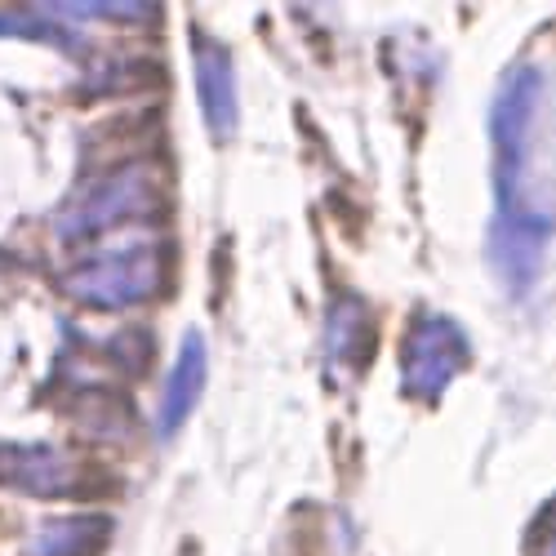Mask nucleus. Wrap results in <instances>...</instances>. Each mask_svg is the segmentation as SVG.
I'll return each mask as SVG.
<instances>
[{
	"label": "nucleus",
	"mask_w": 556,
	"mask_h": 556,
	"mask_svg": "<svg viewBox=\"0 0 556 556\" xmlns=\"http://www.w3.org/2000/svg\"><path fill=\"white\" fill-rule=\"evenodd\" d=\"M472 361V343L445 312H419L401 339V388L419 401H437Z\"/></svg>",
	"instance_id": "obj_1"
},
{
	"label": "nucleus",
	"mask_w": 556,
	"mask_h": 556,
	"mask_svg": "<svg viewBox=\"0 0 556 556\" xmlns=\"http://www.w3.org/2000/svg\"><path fill=\"white\" fill-rule=\"evenodd\" d=\"M530 552L534 556H556V498L543 507L534 530H530Z\"/></svg>",
	"instance_id": "obj_5"
},
{
	"label": "nucleus",
	"mask_w": 556,
	"mask_h": 556,
	"mask_svg": "<svg viewBox=\"0 0 556 556\" xmlns=\"http://www.w3.org/2000/svg\"><path fill=\"white\" fill-rule=\"evenodd\" d=\"M201 383H205V352H201V339H188V348H182L174 375H169V392L161 401V428L165 432H174L182 414L197 405Z\"/></svg>",
	"instance_id": "obj_4"
},
{
	"label": "nucleus",
	"mask_w": 556,
	"mask_h": 556,
	"mask_svg": "<svg viewBox=\"0 0 556 556\" xmlns=\"http://www.w3.org/2000/svg\"><path fill=\"white\" fill-rule=\"evenodd\" d=\"M197 85H201V103H205V121L214 134H231L237 125V94H231V67L218 45L201 40L197 45Z\"/></svg>",
	"instance_id": "obj_2"
},
{
	"label": "nucleus",
	"mask_w": 556,
	"mask_h": 556,
	"mask_svg": "<svg viewBox=\"0 0 556 556\" xmlns=\"http://www.w3.org/2000/svg\"><path fill=\"white\" fill-rule=\"evenodd\" d=\"M369 348H375V316H369V307L356 294L339 299L330 312V356L361 365L369 356Z\"/></svg>",
	"instance_id": "obj_3"
}]
</instances>
